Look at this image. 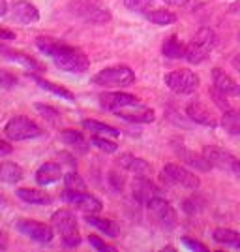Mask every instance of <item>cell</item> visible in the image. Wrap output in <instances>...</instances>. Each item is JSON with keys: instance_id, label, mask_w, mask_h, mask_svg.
Returning <instances> with one entry per match:
<instances>
[{"instance_id": "obj_1", "label": "cell", "mask_w": 240, "mask_h": 252, "mask_svg": "<svg viewBox=\"0 0 240 252\" xmlns=\"http://www.w3.org/2000/svg\"><path fill=\"white\" fill-rule=\"evenodd\" d=\"M36 47L51 57L53 63L56 64L60 70L64 72H70V74H83L88 70V57L84 55L81 49L73 47V45H68V43L60 42L56 38H49V36H40L36 38Z\"/></svg>"}, {"instance_id": "obj_5", "label": "cell", "mask_w": 240, "mask_h": 252, "mask_svg": "<svg viewBox=\"0 0 240 252\" xmlns=\"http://www.w3.org/2000/svg\"><path fill=\"white\" fill-rule=\"evenodd\" d=\"M135 81V74L128 66H111L92 77V83L100 87H128Z\"/></svg>"}, {"instance_id": "obj_42", "label": "cell", "mask_w": 240, "mask_h": 252, "mask_svg": "<svg viewBox=\"0 0 240 252\" xmlns=\"http://www.w3.org/2000/svg\"><path fill=\"white\" fill-rule=\"evenodd\" d=\"M109 181H111V185H113L116 190H122V187H124V179H122V175H118V173H115V171H111Z\"/></svg>"}, {"instance_id": "obj_22", "label": "cell", "mask_w": 240, "mask_h": 252, "mask_svg": "<svg viewBox=\"0 0 240 252\" xmlns=\"http://www.w3.org/2000/svg\"><path fill=\"white\" fill-rule=\"evenodd\" d=\"M161 53L167 59H186V45L178 40L177 36H169L161 45Z\"/></svg>"}, {"instance_id": "obj_44", "label": "cell", "mask_w": 240, "mask_h": 252, "mask_svg": "<svg viewBox=\"0 0 240 252\" xmlns=\"http://www.w3.org/2000/svg\"><path fill=\"white\" fill-rule=\"evenodd\" d=\"M11 153H13V147H11L8 141H2L0 139V157H8Z\"/></svg>"}, {"instance_id": "obj_16", "label": "cell", "mask_w": 240, "mask_h": 252, "mask_svg": "<svg viewBox=\"0 0 240 252\" xmlns=\"http://www.w3.org/2000/svg\"><path fill=\"white\" fill-rule=\"evenodd\" d=\"M11 13H13V19L23 23V25H30V23H36L40 19L38 8L32 6L30 2H27V0H17V2H13Z\"/></svg>"}, {"instance_id": "obj_25", "label": "cell", "mask_w": 240, "mask_h": 252, "mask_svg": "<svg viewBox=\"0 0 240 252\" xmlns=\"http://www.w3.org/2000/svg\"><path fill=\"white\" fill-rule=\"evenodd\" d=\"M86 224L88 226H92V228H98L100 231H104L105 235H109V237H116L118 235V226H116L113 220H107V219H100V217H96V215H86Z\"/></svg>"}, {"instance_id": "obj_14", "label": "cell", "mask_w": 240, "mask_h": 252, "mask_svg": "<svg viewBox=\"0 0 240 252\" xmlns=\"http://www.w3.org/2000/svg\"><path fill=\"white\" fill-rule=\"evenodd\" d=\"M132 192H133V198H135L139 203H143L146 205L150 200H154L158 196H161L160 194V189H158L156 185L150 181V179L143 177V175H137L133 179V183H132Z\"/></svg>"}, {"instance_id": "obj_19", "label": "cell", "mask_w": 240, "mask_h": 252, "mask_svg": "<svg viewBox=\"0 0 240 252\" xmlns=\"http://www.w3.org/2000/svg\"><path fill=\"white\" fill-rule=\"evenodd\" d=\"M212 81H214V87L221 91L223 94L227 96H240V85H237L229 75L225 74L223 70L219 68H214L212 70Z\"/></svg>"}, {"instance_id": "obj_24", "label": "cell", "mask_w": 240, "mask_h": 252, "mask_svg": "<svg viewBox=\"0 0 240 252\" xmlns=\"http://www.w3.org/2000/svg\"><path fill=\"white\" fill-rule=\"evenodd\" d=\"M60 139H62L68 147L75 149L77 153H86V151H88L86 139H84L83 134L77 132V130H64L62 134H60Z\"/></svg>"}, {"instance_id": "obj_29", "label": "cell", "mask_w": 240, "mask_h": 252, "mask_svg": "<svg viewBox=\"0 0 240 252\" xmlns=\"http://www.w3.org/2000/svg\"><path fill=\"white\" fill-rule=\"evenodd\" d=\"M212 237H214V241L221 243V245L240 249V233L239 231L227 230V228H218V230H214Z\"/></svg>"}, {"instance_id": "obj_12", "label": "cell", "mask_w": 240, "mask_h": 252, "mask_svg": "<svg viewBox=\"0 0 240 252\" xmlns=\"http://www.w3.org/2000/svg\"><path fill=\"white\" fill-rule=\"evenodd\" d=\"M15 228L19 233H23L25 237H28L36 243H51L54 233H53V228L47 226V224H42V222L36 220H28V219H21V220L15 222Z\"/></svg>"}, {"instance_id": "obj_37", "label": "cell", "mask_w": 240, "mask_h": 252, "mask_svg": "<svg viewBox=\"0 0 240 252\" xmlns=\"http://www.w3.org/2000/svg\"><path fill=\"white\" fill-rule=\"evenodd\" d=\"M210 96H212V100H214V104L218 105V107H221V109H229V104H227V100H225V96L227 94H223L221 91H218L216 87H212L210 89Z\"/></svg>"}, {"instance_id": "obj_10", "label": "cell", "mask_w": 240, "mask_h": 252, "mask_svg": "<svg viewBox=\"0 0 240 252\" xmlns=\"http://www.w3.org/2000/svg\"><path fill=\"white\" fill-rule=\"evenodd\" d=\"M161 177L169 185H178V187L188 190L199 189V177H195L189 169L182 168L178 164H167L165 168L161 169Z\"/></svg>"}, {"instance_id": "obj_18", "label": "cell", "mask_w": 240, "mask_h": 252, "mask_svg": "<svg viewBox=\"0 0 240 252\" xmlns=\"http://www.w3.org/2000/svg\"><path fill=\"white\" fill-rule=\"evenodd\" d=\"M60 177H62V168H60V164H56V162H45V164L40 166V169L36 171V183L42 185V187L53 185V183L60 181Z\"/></svg>"}, {"instance_id": "obj_36", "label": "cell", "mask_w": 240, "mask_h": 252, "mask_svg": "<svg viewBox=\"0 0 240 252\" xmlns=\"http://www.w3.org/2000/svg\"><path fill=\"white\" fill-rule=\"evenodd\" d=\"M36 109L42 113L49 123H58V119H60V113L56 111V109H53V107H49V105H42V104H38L36 105Z\"/></svg>"}, {"instance_id": "obj_26", "label": "cell", "mask_w": 240, "mask_h": 252, "mask_svg": "<svg viewBox=\"0 0 240 252\" xmlns=\"http://www.w3.org/2000/svg\"><path fill=\"white\" fill-rule=\"evenodd\" d=\"M23 179V169L21 166L13 164V162H0V181L4 183H17Z\"/></svg>"}, {"instance_id": "obj_2", "label": "cell", "mask_w": 240, "mask_h": 252, "mask_svg": "<svg viewBox=\"0 0 240 252\" xmlns=\"http://www.w3.org/2000/svg\"><path fill=\"white\" fill-rule=\"evenodd\" d=\"M218 45V36L216 32L203 27L199 29L197 34L193 36V40L189 42V45H186V61L191 64H201L203 61L209 59L210 51Z\"/></svg>"}, {"instance_id": "obj_9", "label": "cell", "mask_w": 240, "mask_h": 252, "mask_svg": "<svg viewBox=\"0 0 240 252\" xmlns=\"http://www.w3.org/2000/svg\"><path fill=\"white\" fill-rule=\"evenodd\" d=\"M62 200L66 203H70L75 209L83 211L86 215H96L102 211V201L98 200L92 194H86L84 190H64L62 192Z\"/></svg>"}, {"instance_id": "obj_28", "label": "cell", "mask_w": 240, "mask_h": 252, "mask_svg": "<svg viewBox=\"0 0 240 252\" xmlns=\"http://www.w3.org/2000/svg\"><path fill=\"white\" fill-rule=\"evenodd\" d=\"M83 126L88 130V132H92L94 136H105V137L120 136V132H118L116 128L105 125V123H100V121H83Z\"/></svg>"}, {"instance_id": "obj_3", "label": "cell", "mask_w": 240, "mask_h": 252, "mask_svg": "<svg viewBox=\"0 0 240 252\" xmlns=\"http://www.w3.org/2000/svg\"><path fill=\"white\" fill-rule=\"evenodd\" d=\"M53 224L56 231L60 233L62 237V245L68 247V249H75L81 245V235H79V230H77V219L72 211L68 209H60L53 215Z\"/></svg>"}, {"instance_id": "obj_43", "label": "cell", "mask_w": 240, "mask_h": 252, "mask_svg": "<svg viewBox=\"0 0 240 252\" xmlns=\"http://www.w3.org/2000/svg\"><path fill=\"white\" fill-rule=\"evenodd\" d=\"M11 40H15V32L0 27V42H11Z\"/></svg>"}, {"instance_id": "obj_46", "label": "cell", "mask_w": 240, "mask_h": 252, "mask_svg": "<svg viewBox=\"0 0 240 252\" xmlns=\"http://www.w3.org/2000/svg\"><path fill=\"white\" fill-rule=\"evenodd\" d=\"M231 64H233V68H235V70H237V72L240 74V53H239V55H235V57H233V61H231Z\"/></svg>"}, {"instance_id": "obj_8", "label": "cell", "mask_w": 240, "mask_h": 252, "mask_svg": "<svg viewBox=\"0 0 240 252\" xmlns=\"http://www.w3.org/2000/svg\"><path fill=\"white\" fill-rule=\"evenodd\" d=\"M165 85L177 94H191L199 87V75L188 68H180L165 75Z\"/></svg>"}, {"instance_id": "obj_7", "label": "cell", "mask_w": 240, "mask_h": 252, "mask_svg": "<svg viewBox=\"0 0 240 252\" xmlns=\"http://www.w3.org/2000/svg\"><path fill=\"white\" fill-rule=\"evenodd\" d=\"M146 207H148L152 220L160 224L163 230H175L177 228V211L173 209V205L165 198L158 196V198L148 201Z\"/></svg>"}, {"instance_id": "obj_17", "label": "cell", "mask_w": 240, "mask_h": 252, "mask_svg": "<svg viewBox=\"0 0 240 252\" xmlns=\"http://www.w3.org/2000/svg\"><path fill=\"white\" fill-rule=\"evenodd\" d=\"M186 113H188L189 119H191V121H195L197 125H205V126H216L218 125L216 117L212 115L209 107H205L199 100L191 102V104L186 107Z\"/></svg>"}, {"instance_id": "obj_23", "label": "cell", "mask_w": 240, "mask_h": 252, "mask_svg": "<svg viewBox=\"0 0 240 252\" xmlns=\"http://www.w3.org/2000/svg\"><path fill=\"white\" fill-rule=\"evenodd\" d=\"M17 198L27 203H34V205H49L51 203V198L42 192V190H36V189H19L17 192Z\"/></svg>"}, {"instance_id": "obj_45", "label": "cell", "mask_w": 240, "mask_h": 252, "mask_svg": "<svg viewBox=\"0 0 240 252\" xmlns=\"http://www.w3.org/2000/svg\"><path fill=\"white\" fill-rule=\"evenodd\" d=\"M161 2H165L169 6H184V4H188L189 0H161Z\"/></svg>"}, {"instance_id": "obj_30", "label": "cell", "mask_w": 240, "mask_h": 252, "mask_svg": "<svg viewBox=\"0 0 240 252\" xmlns=\"http://www.w3.org/2000/svg\"><path fill=\"white\" fill-rule=\"evenodd\" d=\"M32 79L40 85L43 91H49V93H53L54 96H60V98H66V100H73V98H75L73 93H70L68 89H64L60 85H54V83H51V81H47V79L38 77V75H32Z\"/></svg>"}, {"instance_id": "obj_38", "label": "cell", "mask_w": 240, "mask_h": 252, "mask_svg": "<svg viewBox=\"0 0 240 252\" xmlns=\"http://www.w3.org/2000/svg\"><path fill=\"white\" fill-rule=\"evenodd\" d=\"M182 207H184V211H186V213L193 215V213H199V211H203L205 203H203L201 200H197V198H189V200H186L184 203H182Z\"/></svg>"}, {"instance_id": "obj_47", "label": "cell", "mask_w": 240, "mask_h": 252, "mask_svg": "<svg viewBox=\"0 0 240 252\" xmlns=\"http://www.w3.org/2000/svg\"><path fill=\"white\" fill-rule=\"evenodd\" d=\"M229 11L231 13H239L240 15V0H237V2H233V4H231Z\"/></svg>"}, {"instance_id": "obj_35", "label": "cell", "mask_w": 240, "mask_h": 252, "mask_svg": "<svg viewBox=\"0 0 240 252\" xmlns=\"http://www.w3.org/2000/svg\"><path fill=\"white\" fill-rule=\"evenodd\" d=\"M124 6L137 13H146L152 8V0H124Z\"/></svg>"}, {"instance_id": "obj_15", "label": "cell", "mask_w": 240, "mask_h": 252, "mask_svg": "<svg viewBox=\"0 0 240 252\" xmlns=\"http://www.w3.org/2000/svg\"><path fill=\"white\" fill-rule=\"evenodd\" d=\"M116 117L124 119V121H130V123H152L156 115L152 109L145 107L143 104H135V105H128V107H122L115 113Z\"/></svg>"}, {"instance_id": "obj_4", "label": "cell", "mask_w": 240, "mask_h": 252, "mask_svg": "<svg viewBox=\"0 0 240 252\" xmlns=\"http://www.w3.org/2000/svg\"><path fill=\"white\" fill-rule=\"evenodd\" d=\"M70 10L73 15L90 25H104L111 21V13L107 8H104L98 0H73L70 4Z\"/></svg>"}, {"instance_id": "obj_6", "label": "cell", "mask_w": 240, "mask_h": 252, "mask_svg": "<svg viewBox=\"0 0 240 252\" xmlns=\"http://www.w3.org/2000/svg\"><path fill=\"white\" fill-rule=\"evenodd\" d=\"M4 132H6L8 139H11V141H27V139H34V137H40L43 134V130L34 121L23 115L13 117L6 125Z\"/></svg>"}, {"instance_id": "obj_39", "label": "cell", "mask_w": 240, "mask_h": 252, "mask_svg": "<svg viewBox=\"0 0 240 252\" xmlns=\"http://www.w3.org/2000/svg\"><path fill=\"white\" fill-rule=\"evenodd\" d=\"M17 85V77L6 70H0V87L2 89H11Z\"/></svg>"}, {"instance_id": "obj_48", "label": "cell", "mask_w": 240, "mask_h": 252, "mask_svg": "<svg viewBox=\"0 0 240 252\" xmlns=\"http://www.w3.org/2000/svg\"><path fill=\"white\" fill-rule=\"evenodd\" d=\"M6 247H8V241H6V235L0 231V251H6Z\"/></svg>"}, {"instance_id": "obj_50", "label": "cell", "mask_w": 240, "mask_h": 252, "mask_svg": "<svg viewBox=\"0 0 240 252\" xmlns=\"http://www.w3.org/2000/svg\"><path fill=\"white\" fill-rule=\"evenodd\" d=\"M0 203H6V200H4V196L0 194Z\"/></svg>"}, {"instance_id": "obj_11", "label": "cell", "mask_w": 240, "mask_h": 252, "mask_svg": "<svg viewBox=\"0 0 240 252\" xmlns=\"http://www.w3.org/2000/svg\"><path fill=\"white\" fill-rule=\"evenodd\" d=\"M203 157L209 160L212 168L223 169V171H229V173H240V160L229 155L227 151H223V149L205 147L203 149Z\"/></svg>"}, {"instance_id": "obj_33", "label": "cell", "mask_w": 240, "mask_h": 252, "mask_svg": "<svg viewBox=\"0 0 240 252\" xmlns=\"http://www.w3.org/2000/svg\"><path fill=\"white\" fill-rule=\"evenodd\" d=\"M92 145L98 147L100 151H104V153H109V155H113L118 151V145H116L115 141H111L109 137L105 136H94L92 137Z\"/></svg>"}, {"instance_id": "obj_34", "label": "cell", "mask_w": 240, "mask_h": 252, "mask_svg": "<svg viewBox=\"0 0 240 252\" xmlns=\"http://www.w3.org/2000/svg\"><path fill=\"white\" fill-rule=\"evenodd\" d=\"M64 185L68 190H86V185H84L83 177L75 171H70L66 177H64Z\"/></svg>"}, {"instance_id": "obj_21", "label": "cell", "mask_w": 240, "mask_h": 252, "mask_svg": "<svg viewBox=\"0 0 240 252\" xmlns=\"http://www.w3.org/2000/svg\"><path fill=\"white\" fill-rule=\"evenodd\" d=\"M177 151H178V155H180V158H182V160H184L188 166H191V168L199 169V171H209V169H212L210 162L205 157H203V155L189 153V151H186V149L182 147V145H178Z\"/></svg>"}, {"instance_id": "obj_40", "label": "cell", "mask_w": 240, "mask_h": 252, "mask_svg": "<svg viewBox=\"0 0 240 252\" xmlns=\"http://www.w3.org/2000/svg\"><path fill=\"white\" fill-rule=\"evenodd\" d=\"M88 243L94 247L96 251H115V247L113 245H107L105 241H102L100 237H96V235H88Z\"/></svg>"}, {"instance_id": "obj_32", "label": "cell", "mask_w": 240, "mask_h": 252, "mask_svg": "<svg viewBox=\"0 0 240 252\" xmlns=\"http://www.w3.org/2000/svg\"><path fill=\"white\" fill-rule=\"evenodd\" d=\"M146 19L154 25H171V23L177 21V15L173 11L167 10H150L145 13Z\"/></svg>"}, {"instance_id": "obj_49", "label": "cell", "mask_w": 240, "mask_h": 252, "mask_svg": "<svg viewBox=\"0 0 240 252\" xmlns=\"http://www.w3.org/2000/svg\"><path fill=\"white\" fill-rule=\"evenodd\" d=\"M6 11H8V2L6 0H0V17L6 15Z\"/></svg>"}, {"instance_id": "obj_27", "label": "cell", "mask_w": 240, "mask_h": 252, "mask_svg": "<svg viewBox=\"0 0 240 252\" xmlns=\"http://www.w3.org/2000/svg\"><path fill=\"white\" fill-rule=\"evenodd\" d=\"M221 126L225 132H229L231 136L240 137V111L237 109H227L221 117Z\"/></svg>"}, {"instance_id": "obj_31", "label": "cell", "mask_w": 240, "mask_h": 252, "mask_svg": "<svg viewBox=\"0 0 240 252\" xmlns=\"http://www.w3.org/2000/svg\"><path fill=\"white\" fill-rule=\"evenodd\" d=\"M0 51L4 53V55H8V59H11V61H17L19 64H23V66H27V68H30V70H43V66L38 61H34L32 57H28V55H25V53L21 51H10V49H4V47H0Z\"/></svg>"}, {"instance_id": "obj_51", "label": "cell", "mask_w": 240, "mask_h": 252, "mask_svg": "<svg viewBox=\"0 0 240 252\" xmlns=\"http://www.w3.org/2000/svg\"><path fill=\"white\" fill-rule=\"evenodd\" d=\"M239 40H240V32H239Z\"/></svg>"}, {"instance_id": "obj_13", "label": "cell", "mask_w": 240, "mask_h": 252, "mask_svg": "<svg viewBox=\"0 0 240 252\" xmlns=\"http://www.w3.org/2000/svg\"><path fill=\"white\" fill-rule=\"evenodd\" d=\"M135 104H141L139 98L133 94H128V93H104V94H100V105L111 113H116L122 107Z\"/></svg>"}, {"instance_id": "obj_41", "label": "cell", "mask_w": 240, "mask_h": 252, "mask_svg": "<svg viewBox=\"0 0 240 252\" xmlns=\"http://www.w3.org/2000/svg\"><path fill=\"white\" fill-rule=\"evenodd\" d=\"M182 243L188 247V249H191V251H199V252H207V247L203 245V243L199 241H193V239H188V237H184L182 239Z\"/></svg>"}, {"instance_id": "obj_20", "label": "cell", "mask_w": 240, "mask_h": 252, "mask_svg": "<svg viewBox=\"0 0 240 252\" xmlns=\"http://www.w3.org/2000/svg\"><path fill=\"white\" fill-rule=\"evenodd\" d=\"M118 166L128 169V171H132V173H137V175H143V173H146L150 169L146 160L137 158L133 155H122V157L118 158Z\"/></svg>"}]
</instances>
